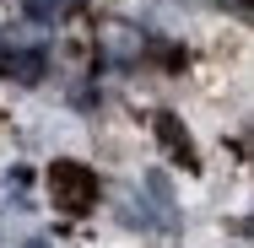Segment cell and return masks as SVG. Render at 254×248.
I'll return each instance as SVG.
<instances>
[{
    "mask_svg": "<svg viewBox=\"0 0 254 248\" xmlns=\"http://www.w3.org/2000/svg\"><path fill=\"white\" fill-rule=\"evenodd\" d=\"M222 11H233V16H244V22H254V0H216Z\"/></svg>",
    "mask_w": 254,
    "mask_h": 248,
    "instance_id": "obj_6",
    "label": "cell"
},
{
    "mask_svg": "<svg viewBox=\"0 0 254 248\" xmlns=\"http://www.w3.org/2000/svg\"><path fill=\"white\" fill-rule=\"evenodd\" d=\"M157 135H162V146H173V156H179L184 167H195V151H190V141H184V124H179V119L162 113V119H157Z\"/></svg>",
    "mask_w": 254,
    "mask_h": 248,
    "instance_id": "obj_3",
    "label": "cell"
},
{
    "mask_svg": "<svg viewBox=\"0 0 254 248\" xmlns=\"http://www.w3.org/2000/svg\"><path fill=\"white\" fill-rule=\"evenodd\" d=\"M108 54H114V59H135V54H141V33H135V27H114V33H108Z\"/></svg>",
    "mask_w": 254,
    "mask_h": 248,
    "instance_id": "obj_4",
    "label": "cell"
},
{
    "mask_svg": "<svg viewBox=\"0 0 254 248\" xmlns=\"http://www.w3.org/2000/svg\"><path fill=\"white\" fill-rule=\"evenodd\" d=\"M22 11H27V22H54V16L65 11V0H27Z\"/></svg>",
    "mask_w": 254,
    "mask_h": 248,
    "instance_id": "obj_5",
    "label": "cell"
},
{
    "mask_svg": "<svg viewBox=\"0 0 254 248\" xmlns=\"http://www.w3.org/2000/svg\"><path fill=\"white\" fill-rule=\"evenodd\" d=\"M22 248H49V238H27V243H22Z\"/></svg>",
    "mask_w": 254,
    "mask_h": 248,
    "instance_id": "obj_7",
    "label": "cell"
},
{
    "mask_svg": "<svg viewBox=\"0 0 254 248\" xmlns=\"http://www.w3.org/2000/svg\"><path fill=\"white\" fill-rule=\"evenodd\" d=\"M49 184H54V195H60V205H87V199L98 195V178L87 167H76V162H54Z\"/></svg>",
    "mask_w": 254,
    "mask_h": 248,
    "instance_id": "obj_2",
    "label": "cell"
},
{
    "mask_svg": "<svg viewBox=\"0 0 254 248\" xmlns=\"http://www.w3.org/2000/svg\"><path fill=\"white\" fill-rule=\"evenodd\" d=\"M44 70H49V49H44V44H11V49H0V76H5V81L38 87Z\"/></svg>",
    "mask_w": 254,
    "mask_h": 248,
    "instance_id": "obj_1",
    "label": "cell"
}]
</instances>
